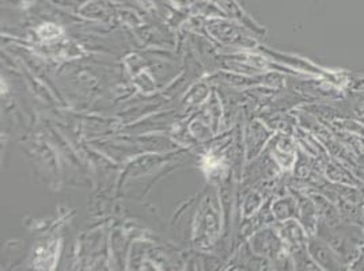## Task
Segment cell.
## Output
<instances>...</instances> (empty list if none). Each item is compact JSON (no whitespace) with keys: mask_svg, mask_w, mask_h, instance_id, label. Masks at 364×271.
I'll use <instances>...</instances> for the list:
<instances>
[{"mask_svg":"<svg viewBox=\"0 0 364 271\" xmlns=\"http://www.w3.org/2000/svg\"><path fill=\"white\" fill-rule=\"evenodd\" d=\"M311 256L323 270H340L343 263L329 243L311 241Z\"/></svg>","mask_w":364,"mask_h":271,"instance_id":"cell-1","label":"cell"},{"mask_svg":"<svg viewBox=\"0 0 364 271\" xmlns=\"http://www.w3.org/2000/svg\"><path fill=\"white\" fill-rule=\"evenodd\" d=\"M140 1H141V3H144V4H147V6H149V4H151V0H140Z\"/></svg>","mask_w":364,"mask_h":271,"instance_id":"cell-2","label":"cell"}]
</instances>
